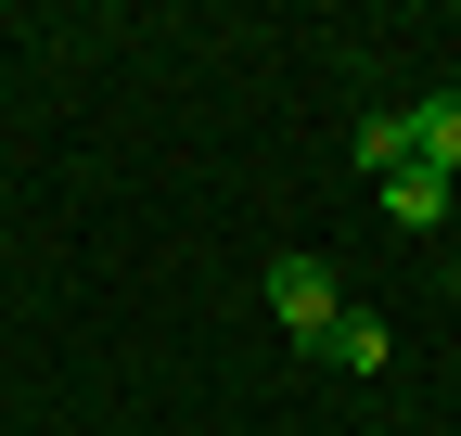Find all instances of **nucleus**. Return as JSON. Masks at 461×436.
<instances>
[{
  "label": "nucleus",
  "mask_w": 461,
  "mask_h": 436,
  "mask_svg": "<svg viewBox=\"0 0 461 436\" xmlns=\"http://www.w3.org/2000/svg\"><path fill=\"white\" fill-rule=\"evenodd\" d=\"M269 321H282V334H295V347H321L333 321H346V295H333V269H321V257H269Z\"/></svg>",
  "instance_id": "obj_1"
},
{
  "label": "nucleus",
  "mask_w": 461,
  "mask_h": 436,
  "mask_svg": "<svg viewBox=\"0 0 461 436\" xmlns=\"http://www.w3.org/2000/svg\"><path fill=\"white\" fill-rule=\"evenodd\" d=\"M397 141H411V168L461 180V90H423V103H397Z\"/></svg>",
  "instance_id": "obj_2"
},
{
  "label": "nucleus",
  "mask_w": 461,
  "mask_h": 436,
  "mask_svg": "<svg viewBox=\"0 0 461 436\" xmlns=\"http://www.w3.org/2000/svg\"><path fill=\"white\" fill-rule=\"evenodd\" d=\"M384 218H397V232H448V180L436 168H397L384 180Z\"/></svg>",
  "instance_id": "obj_3"
},
{
  "label": "nucleus",
  "mask_w": 461,
  "mask_h": 436,
  "mask_svg": "<svg viewBox=\"0 0 461 436\" xmlns=\"http://www.w3.org/2000/svg\"><path fill=\"white\" fill-rule=\"evenodd\" d=\"M321 359H333V372H384V359H397V334H384L372 308H346L333 334H321Z\"/></svg>",
  "instance_id": "obj_4"
},
{
  "label": "nucleus",
  "mask_w": 461,
  "mask_h": 436,
  "mask_svg": "<svg viewBox=\"0 0 461 436\" xmlns=\"http://www.w3.org/2000/svg\"><path fill=\"white\" fill-rule=\"evenodd\" d=\"M346 154H359L372 180H397V168H411V141H397V103H384V116H359V141H346Z\"/></svg>",
  "instance_id": "obj_5"
}]
</instances>
